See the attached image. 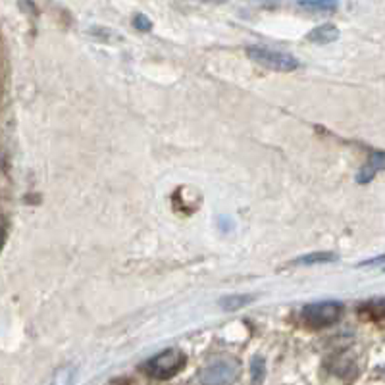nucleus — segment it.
<instances>
[{"label":"nucleus","instance_id":"f257e3e1","mask_svg":"<svg viewBox=\"0 0 385 385\" xmlns=\"http://www.w3.org/2000/svg\"><path fill=\"white\" fill-rule=\"evenodd\" d=\"M187 364V355L179 349H166L162 353L149 358L142 370L145 374L151 375L154 380H170L173 375H177Z\"/></svg>","mask_w":385,"mask_h":385},{"label":"nucleus","instance_id":"f03ea898","mask_svg":"<svg viewBox=\"0 0 385 385\" xmlns=\"http://www.w3.org/2000/svg\"><path fill=\"white\" fill-rule=\"evenodd\" d=\"M343 316V306L335 301H322V303L306 304L301 312V320L312 330H322L334 325Z\"/></svg>","mask_w":385,"mask_h":385},{"label":"nucleus","instance_id":"7ed1b4c3","mask_svg":"<svg viewBox=\"0 0 385 385\" xmlns=\"http://www.w3.org/2000/svg\"><path fill=\"white\" fill-rule=\"evenodd\" d=\"M249 58L256 64H260L264 68H270L274 71H295L301 68L299 60L287 54V52L274 51V49H268V47H249L247 49Z\"/></svg>","mask_w":385,"mask_h":385},{"label":"nucleus","instance_id":"20e7f679","mask_svg":"<svg viewBox=\"0 0 385 385\" xmlns=\"http://www.w3.org/2000/svg\"><path fill=\"white\" fill-rule=\"evenodd\" d=\"M237 374H239V368L234 360L222 358L204 368L201 372V382L203 385H229L234 384Z\"/></svg>","mask_w":385,"mask_h":385},{"label":"nucleus","instance_id":"39448f33","mask_svg":"<svg viewBox=\"0 0 385 385\" xmlns=\"http://www.w3.org/2000/svg\"><path fill=\"white\" fill-rule=\"evenodd\" d=\"M306 39L316 42V45H327V42H334L339 39V31L332 23H324V25H320V27L310 31L306 35Z\"/></svg>","mask_w":385,"mask_h":385},{"label":"nucleus","instance_id":"423d86ee","mask_svg":"<svg viewBox=\"0 0 385 385\" xmlns=\"http://www.w3.org/2000/svg\"><path fill=\"white\" fill-rule=\"evenodd\" d=\"M334 260H337V254L335 253H312L297 258V260H293V264L295 266H314V264L334 262Z\"/></svg>","mask_w":385,"mask_h":385},{"label":"nucleus","instance_id":"0eeeda50","mask_svg":"<svg viewBox=\"0 0 385 385\" xmlns=\"http://www.w3.org/2000/svg\"><path fill=\"white\" fill-rule=\"evenodd\" d=\"M254 297H249V295H232V297H223L220 301V306L223 310H241L245 308L249 303H253Z\"/></svg>","mask_w":385,"mask_h":385},{"label":"nucleus","instance_id":"6e6552de","mask_svg":"<svg viewBox=\"0 0 385 385\" xmlns=\"http://www.w3.org/2000/svg\"><path fill=\"white\" fill-rule=\"evenodd\" d=\"M75 377H77L75 366H64V368H60V370L54 374L51 385H73Z\"/></svg>","mask_w":385,"mask_h":385},{"label":"nucleus","instance_id":"1a4fd4ad","mask_svg":"<svg viewBox=\"0 0 385 385\" xmlns=\"http://www.w3.org/2000/svg\"><path fill=\"white\" fill-rule=\"evenodd\" d=\"M251 374H253V382L256 385L264 380V360L260 356H254L251 362Z\"/></svg>","mask_w":385,"mask_h":385},{"label":"nucleus","instance_id":"9d476101","mask_svg":"<svg viewBox=\"0 0 385 385\" xmlns=\"http://www.w3.org/2000/svg\"><path fill=\"white\" fill-rule=\"evenodd\" d=\"M133 27L139 31H151L152 29V21L147 18V16H142V14H139V16H135V20H133Z\"/></svg>","mask_w":385,"mask_h":385},{"label":"nucleus","instance_id":"9b49d317","mask_svg":"<svg viewBox=\"0 0 385 385\" xmlns=\"http://www.w3.org/2000/svg\"><path fill=\"white\" fill-rule=\"evenodd\" d=\"M301 6L308 10H335V4H325V2H303Z\"/></svg>","mask_w":385,"mask_h":385},{"label":"nucleus","instance_id":"f8f14e48","mask_svg":"<svg viewBox=\"0 0 385 385\" xmlns=\"http://www.w3.org/2000/svg\"><path fill=\"white\" fill-rule=\"evenodd\" d=\"M4 241H6V234H4V229L0 227V253H2V247H4Z\"/></svg>","mask_w":385,"mask_h":385}]
</instances>
